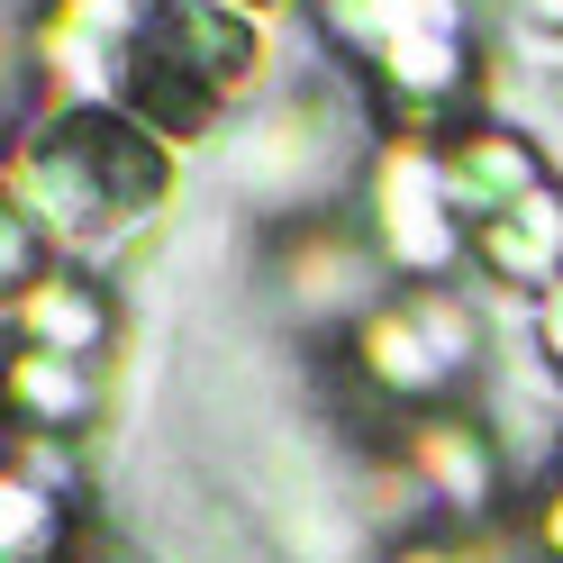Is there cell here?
<instances>
[{
    "label": "cell",
    "instance_id": "3",
    "mask_svg": "<svg viewBox=\"0 0 563 563\" xmlns=\"http://www.w3.org/2000/svg\"><path fill=\"white\" fill-rule=\"evenodd\" d=\"M355 209H364V236H373V255L391 264V282H454L473 264V236H464V219H454V200H445L437 128H391L382 136L364 155Z\"/></svg>",
    "mask_w": 563,
    "mask_h": 563
},
{
    "label": "cell",
    "instance_id": "11",
    "mask_svg": "<svg viewBox=\"0 0 563 563\" xmlns=\"http://www.w3.org/2000/svg\"><path fill=\"white\" fill-rule=\"evenodd\" d=\"M382 563H473V554L454 545V537H409V545H391Z\"/></svg>",
    "mask_w": 563,
    "mask_h": 563
},
{
    "label": "cell",
    "instance_id": "1",
    "mask_svg": "<svg viewBox=\"0 0 563 563\" xmlns=\"http://www.w3.org/2000/svg\"><path fill=\"white\" fill-rule=\"evenodd\" d=\"M255 64H264V37L236 0H155L128 46V100L164 136H191L255 82Z\"/></svg>",
    "mask_w": 563,
    "mask_h": 563
},
{
    "label": "cell",
    "instance_id": "7",
    "mask_svg": "<svg viewBox=\"0 0 563 563\" xmlns=\"http://www.w3.org/2000/svg\"><path fill=\"white\" fill-rule=\"evenodd\" d=\"M473 273L500 282V291L545 300L563 282V173H545L527 200H509L490 228H473Z\"/></svg>",
    "mask_w": 563,
    "mask_h": 563
},
{
    "label": "cell",
    "instance_id": "12",
    "mask_svg": "<svg viewBox=\"0 0 563 563\" xmlns=\"http://www.w3.org/2000/svg\"><path fill=\"white\" fill-rule=\"evenodd\" d=\"M527 27H545V37H563V0H518Z\"/></svg>",
    "mask_w": 563,
    "mask_h": 563
},
{
    "label": "cell",
    "instance_id": "8",
    "mask_svg": "<svg viewBox=\"0 0 563 563\" xmlns=\"http://www.w3.org/2000/svg\"><path fill=\"white\" fill-rule=\"evenodd\" d=\"M55 554V500L37 482L0 473V563H46Z\"/></svg>",
    "mask_w": 563,
    "mask_h": 563
},
{
    "label": "cell",
    "instance_id": "2",
    "mask_svg": "<svg viewBox=\"0 0 563 563\" xmlns=\"http://www.w3.org/2000/svg\"><path fill=\"white\" fill-rule=\"evenodd\" d=\"M345 355H355V373L382 400H400L418 418V409H454V391H464L482 373V355H490V328H482V309L454 291V282H391V291L345 328Z\"/></svg>",
    "mask_w": 563,
    "mask_h": 563
},
{
    "label": "cell",
    "instance_id": "5",
    "mask_svg": "<svg viewBox=\"0 0 563 563\" xmlns=\"http://www.w3.org/2000/svg\"><path fill=\"white\" fill-rule=\"evenodd\" d=\"M400 464L418 482V500H428L437 518H454V527H490L500 490L518 482L500 428H482L464 400H454V409H418L409 437H400Z\"/></svg>",
    "mask_w": 563,
    "mask_h": 563
},
{
    "label": "cell",
    "instance_id": "10",
    "mask_svg": "<svg viewBox=\"0 0 563 563\" xmlns=\"http://www.w3.org/2000/svg\"><path fill=\"white\" fill-rule=\"evenodd\" d=\"M527 545H537L545 563H563V464H554V482L537 490V509H527Z\"/></svg>",
    "mask_w": 563,
    "mask_h": 563
},
{
    "label": "cell",
    "instance_id": "4",
    "mask_svg": "<svg viewBox=\"0 0 563 563\" xmlns=\"http://www.w3.org/2000/svg\"><path fill=\"white\" fill-rule=\"evenodd\" d=\"M37 183L55 200V219L64 228H82V236H119L128 219H146V209L164 200V146L136 119H64L46 136V155H37Z\"/></svg>",
    "mask_w": 563,
    "mask_h": 563
},
{
    "label": "cell",
    "instance_id": "6",
    "mask_svg": "<svg viewBox=\"0 0 563 563\" xmlns=\"http://www.w3.org/2000/svg\"><path fill=\"white\" fill-rule=\"evenodd\" d=\"M437 164H445V200H454V219H464V236L490 228L509 200H527L554 173L537 155V136L509 128V119H454V128H437Z\"/></svg>",
    "mask_w": 563,
    "mask_h": 563
},
{
    "label": "cell",
    "instance_id": "9",
    "mask_svg": "<svg viewBox=\"0 0 563 563\" xmlns=\"http://www.w3.org/2000/svg\"><path fill=\"white\" fill-rule=\"evenodd\" d=\"M527 355H537L545 382H563V282H554L537 309H527Z\"/></svg>",
    "mask_w": 563,
    "mask_h": 563
}]
</instances>
